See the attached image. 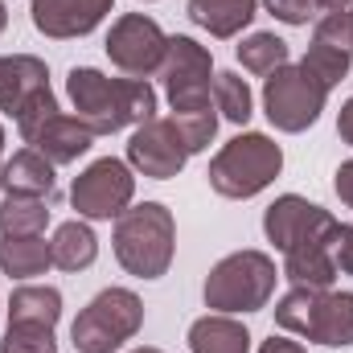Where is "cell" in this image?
I'll return each mask as SVG.
<instances>
[{
	"label": "cell",
	"mask_w": 353,
	"mask_h": 353,
	"mask_svg": "<svg viewBox=\"0 0 353 353\" xmlns=\"http://www.w3.org/2000/svg\"><path fill=\"white\" fill-rule=\"evenodd\" d=\"M333 189H337V197L353 210V161H341V169L333 176Z\"/></svg>",
	"instance_id": "32"
},
{
	"label": "cell",
	"mask_w": 353,
	"mask_h": 353,
	"mask_svg": "<svg viewBox=\"0 0 353 353\" xmlns=\"http://www.w3.org/2000/svg\"><path fill=\"white\" fill-rule=\"evenodd\" d=\"M66 94L74 103V119L94 136H115L157 115V90L148 79H111L94 66H74L66 74Z\"/></svg>",
	"instance_id": "1"
},
{
	"label": "cell",
	"mask_w": 353,
	"mask_h": 353,
	"mask_svg": "<svg viewBox=\"0 0 353 353\" xmlns=\"http://www.w3.org/2000/svg\"><path fill=\"white\" fill-rule=\"evenodd\" d=\"M185 161H189V152H185V144L176 136L173 119L152 115L128 140V165L140 176H148V181H169V176H176L185 169Z\"/></svg>",
	"instance_id": "12"
},
{
	"label": "cell",
	"mask_w": 353,
	"mask_h": 353,
	"mask_svg": "<svg viewBox=\"0 0 353 353\" xmlns=\"http://www.w3.org/2000/svg\"><path fill=\"white\" fill-rule=\"evenodd\" d=\"M50 255H54V267H62V271H87L99 259V239L83 218L62 222L50 239Z\"/></svg>",
	"instance_id": "22"
},
{
	"label": "cell",
	"mask_w": 353,
	"mask_h": 353,
	"mask_svg": "<svg viewBox=\"0 0 353 353\" xmlns=\"http://www.w3.org/2000/svg\"><path fill=\"white\" fill-rule=\"evenodd\" d=\"M107 58L115 70H123L128 79H148L161 70L165 62V50H169V33L144 17V12H123L111 21V33H107Z\"/></svg>",
	"instance_id": "10"
},
{
	"label": "cell",
	"mask_w": 353,
	"mask_h": 353,
	"mask_svg": "<svg viewBox=\"0 0 353 353\" xmlns=\"http://www.w3.org/2000/svg\"><path fill=\"white\" fill-rule=\"evenodd\" d=\"M144 325V300L128 288H103L70 325V341L79 353H115Z\"/></svg>",
	"instance_id": "6"
},
{
	"label": "cell",
	"mask_w": 353,
	"mask_h": 353,
	"mask_svg": "<svg viewBox=\"0 0 353 353\" xmlns=\"http://www.w3.org/2000/svg\"><path fill=\"white\" fill-rule=\"evenodd\" d=\"M267 12L275 17V21H283V25H308L312 17H316V0H263Z\"/></svg>",
	"instance_id": "30"
},
{
	"label": "cell",
	"mask_w": 353,
	"mask_h": 353,
	"mask_svg": "<svg viewBox=\"0 0 353 353\" xmlns=\"http://www.w3.org/2000/svg\"><path fill=\"white\" fill-rule=\"evenodd\" d=\"M321 292H325V288H300V283H296L292 292H283V296H279V304H275V325H279L283 333L304 337V333H308V325H312V312H316Z\"/></svg>",
	"instance_id": "27"
},
{
	"label": "cell",
	"mask_w": 353,
	"mask_h": 353,
	"mask_svg": "<svg viewBox=\"0 0 353 353\" xmlns=\"http://www.w3.org/2000/svg\"><path fill=\"white\" fill-rule=\"evenodd\" d=\"M8 29V8H4V0H0V33Z\"/></svg>",
	"instance_id": "36"
},
{
	"label": "cell",
	"mask_w": 353,
	"mask_h": 353,
	"mask_svg": "<svg viewBox=\"0 0 353 353\" xmlns=\"http://www.w3.org/2000/svg\"><path fill=\"white\" fill-rule=\"evenodd\" d=\"M239 62H243V70H251V74H271V70L288 66L292 54H288V41H283V37H275V33H251V37L239 46Z\"/></svg>",
	"instance_id": "26"
},
{
	"label": "cell",
	"mask_w": 353,
	"mask_h": 353,
	"mask_svg": "<svg viewBox=\"0 0 353 353\" xmlns=\"http://www.w3.org/2000/svg\"><path fill=\"white\" fill-rule=\"evenodd\" d=\"M111 251L119 267L136 279H161L176 255V218L165 201L128 205L115 218Z\"/></svg>",
	"instance_id": "2"
},
{
	"label": "cell",
	"mask_w": 353,
	"mask_h": 353,
	"mask_svg": "<svg viewBox=\"0 0 353 353\" xmlns=\"http://www.w3.org/2000/svg\"><path fill=\"white\" fill-rule=\"evenodd\" d=\"M333 259H337V271L353 275V226H350V222H341V230H337V243H333Z\"/></svg>",
	"instance_id": "31"
},
{
	"label": "cell",
	"mask_w": 353,
	"mask_h": 353,
	"mask_svg": "<svg viewBox=\"0 0 353 353\" xmlns=\"http://www.w3.org/2000/svg\"><path fill=\"white\" fill-rule=\"evenodd\" d=\"M0 353H58L54 341V329H41V325H8Z\"/></svg>",
	"instance_id": "29"
},
{
	"label": "cell",
	"mask_w": 353,
	"mask_h": 353,
	"mask_svg": "<svg viewBox=\"0 0 353 353\" xmlns=\"http://www.w3.org/2000/svg\"><path fill=\"white\" fill-rule=\"evenodd\" d=\"M132 353H165V350H152V345H140V350H132Z\"/></svg>",
	"instance_id": "38"
},
{
	"label": "cell",
	"mask_w": 353,
	"mask_h": 353,
	"mask_svg": "<svg viewBox=\"0 0 353 353\" xmlns=\"http://www.w3.org/2000/svg\"><path fill=\"white\" fill-rule=\"evenodd\" d=\"M337 136H341V144L353 148V99H345V107H341V115H337Z\"/></svg>",
	"instance_id": "33"
},
{
	"label": "cell",
	"mask_w": 353,
	"mask_h": 353,
	"mask_svg": "<svg viewBox=\"0 0 353 353\" xmlns=\"http://www.w3.org/2000/svg\"><path fill=\"white\" fill-rule=\"evenodd\" d=\"M189 350L193 353H251V333L243 321L226 312L197 316L189 325Z\"/></svg>",
	"instance_id": "19"
},
{
	"label": "cell",
	"mask_w": 353,
	"mask_h": 353,
	"mask_svg": "<svg viewBox=\"0 0 353 353\" xmlns=\"http://www.w3.org/2000/svg\"><path fill=\"white\" fill-rule=\"evenodd\" d=\"M161 83L169 94L173 111H197V107H214V58L205 46H197L193 37L176 33L169 37L165 62H161Z\"/></svg>",
	"instance_id": "8"
},
{
	"label": "cell",
	"mask_w": 353,
	"mask_h": 353,
	"mask_svg": "<svg viewBox=\"0 0 353 353\" xmlns=\"http://www.w3.org/2000/svg\"><path fill=\"white\" fill-rule=\"evenodd\" d=\"M337 226L341 222L329 210H321L316 201L300 193H283L263 210V234L267 243H275V251H292L296 243L316 239V234H337Z\"/></svg>",
	"instance_id": "11"
},
{
	"label": "cell",
	"mask_w": 353,
	"mask_h": 353,
	"mask_svg": "<svg viewBox=\"0 0 353 353\" xmlns=\"http://www.w3.org/2000/svg\"><path fill=\"white\" fill-rule=\"evenodd\" d=\"M50 87V70L41 58L33 54H0V111H8L12 119L21 115V107Z\"/></svg>",
	"instance_id": "15"
},
{
	"label": "cell",
	"mask_w": 353,
	"mask_h": 353,
	"mask_svg": "<svg viewBox=\"0 0 353 353\" xmlns=\"http://www.w3.org/2000/svg\"><path fill=\"white\" fill-rule=\"evenodd\" d=\"M275 279H279V271H275L271 255H263V251H234V255H226V259H218L210 267L201 300H205V308L226 312V316L259 312L275 296Z\"/></svg>",
	"instance_id": "4"
},
{
	"label": "cell",
	"mask_w": 353,
	"mask_h": 353,
	"mask_svg": "<svg viewBox=\"0 0 353 353\" xmlns=\"http://www.w3.org/2000/svg\"><path fill=\"white\" fill-rule=\"evenodd\" d=\"M169 119H173L176 136H181V144H185V152H189V157H193V152H205V148H210V140L218 136V107L173 111Z\"/></svg>",
	"instance_id": "28"
},
{
	"label": "cell",
	"mask_w": 353,
	"mask_h": 353,
	"mask_svg": "<svg viewBox=\"0 0 353 353\" xmlns=\"http://www.w3.org/2000/svg\"><path fill=\"white\" fill-rule=\"evenodd\" d=\"M279 169H283V148L263 132H243V136H234L218 148L205 176H210V189L218 197L247 201V197L263 193L279 176Z\"/></svg>",
	"instance_id": "3"
},
{
	"label": "cell",
	"mask_w": 353,
	"mask_h": 353,
	"mask_svg": "<svg viewBox=\"0 0 353 353\" xmlns=\"http://www.w3.org/2000/svg\"><path fill=\"white\" fill-rule=\"evenodd\" d=\"M304 337L316 345H329V350L353 345V292H329L325 288Z\"/></svg>",
	"instance_id": "17"
},
{
	"label": "cell",
	"mask_w": 353,
	"mask_h": 353,
	"mask_svg": "<svg viewBox=\"0 0 353 353\" xmlns=\"http://www.w3.org/2000/svg\"><path fill=\"white\" fill-rule=\"evenodd\" d=\"M316 4H321L325 12H341V8H350L353 0H316Z\"/></svg>",
	"instance_id": "35"
},
{
	"label": "cell",
	"mask_w": 353,
	"mask_h": 353,
	"mask_svg": "<svg viewBox=\"0 0 353 353\" xmlns=\"http://www.w3.org/2000/svg\"><path fill=\"white\" fill-rule=\"evenodd\" d=\"M333 243H337V234H316V239L296 243L292 251H283V271L279 275L300 283V288H333V279L341 275L337 259H333Z\"/></svg>",
	"instance_id": "14"
},
{
	"label": "cell",
	"mask_w": 353,
	"mask_h": 353,
	"mask_svg": "<svg viewBox=\"0 0 353 353\" xmlns=\"http://www.w3.org/2000/svg\"><path fill=\"white\" fill-rule=\"evenodd\" d=\"M17 132L29 148H37L46 161L54 165H74L79 157H87L94 144V132L87 123H79L74 115H66L54 99V90L46 87L41 94H33L21 115H17Z\"/></svg>",
	"instance_id": "5"
},
{
	"label": "cell",
	"mask_w": 353,
	"mask_h": 353,
	"mask_svg": "<svg viewBox=\"0 0 353 353\" xmlns=\"http://www.w3.org/2000/svg\"><path fill=\"white\" fill-rule=\"evenodd\" d=\"M46 267H54V255L41 234H0V271L8 279H33Z\"/></svg>",
	"instance_id": "21"
},
{
	"label": "cell",
	"mask_w": 353,
	"mask_h": 353,
	"mask_svg": "<svg viewBox=\"0 0 353 353\" xmlns=\"http://www.w3.org/2000/svg\"><path fill=\"white\" fill-rule=\"evenodd\" d=\"M115 0H33L29 17L33 29L54 37V41H70V37H87L90 29L103 25V17H111Z\"/></svg>",
	"instance_id": "13"
},
{
	"label": "cell",
	"mask_w": 353,
	"mask_h": 353,
	"mask_svg": "<svg viewBox=\"0 0 353 353\" xmlns=\"http://www.w3.org/2000/svg\"><path fill=\"white\" fill-rule=\"evenodd\" d=\"M62 321V292L50 283H21L8 296V325H41L58 329Z\"/></svg>",
	"instance_id": "20"
},
{
	"label": "cell",
	"mask_w": 353,
	"mask_h": 353,
	"mask_svg": "<svg viewBox=\"0 0 353 353\" xmlns=\"http://www.w3.org/2000/svg\"><path fill=\"white\" fill-rule=\"evenodd\" d=\"M136 197V176L128 161H115V157H99L90 161L83 173L74 176L70 185V205L79 210V218L90 222H111L119 218Z\"/></svg>",
	"instance_id": "9"
},
{
	"label": "cell",
	"mask_w": 353,
	"mask_h": 353,
	"mask_svg": "<svg viewBox=\"0 0 353 353\" xmlns=\"http://www.w3.org/2000/svg\"><path fill=\"white\" fill-rule=\"evenodd\" d=\"M345 12H350V25H353V4H350V8H345Z\"/></svg>",
	"instance_id": "39"
},
{
	"label": "cell",
	"mask_w": 353,
	"mask_h": 353,
	"mask_svg": "<svg viewBox=\"0 0 353 353\" xmlns=\"http://www.w3.org/2000/svg\"><path fill=\"white\" fill-rule=\"evenodd\" d=\"M259 353H308V350L300 341H292V337H271V341L259 345Z\"/></svg>",
	"instance_id": "34"
},
{
	"label": "cell",
	"mask_w": 353,
	"mask_h": 353,
	"mask_svg": "<svg viewBox=\"0 0 353 353\" xmlns=\"http://www.w3.org/2000/svg\"><path fill=\"white\" fill-rule=\"evenodd\" d=\"M54 161H46L37 148H21L4 161V173H0V189L12 193V197H46L54 193L58 176H54Z\"/></svg>",
	"instance_id": "16"
},
{
	"label": "cell",
	"mask_w": 353,
	"mask_h": 353,
	"mask_svg": "<svg viewBox=\"0 0 353 353\" xmlns=\"http://www.w3.org/2000/svg\"><path fill=\"white\" fill-rule=\"evenodd\" d=\"M214 107H218L222 119L247 123V119L255 115V94H251V87H247V79H239L234 70L214 74Z\"/></svg>",
	"instance_id": "25"
},
{
	"label": "cell",
	"mask_w": 353,
	"mask_h": 353,
	"mask_svg": "<svg viewBox=\"0 0 353 353\" xmlns=\"http://www.w3.org/2000/svg\"><path fill=\"white\" fill-rule=\"evenodd\" d=\"M350 66H353L350 50H337V46H325V41H312V46L304 50V58H300V70L312 74L325 90H333L337 83H345Z\"/></svg>",
	"instance_id": "24"
},
{
	"label": "cell",
	"mask_w": 353,
	"mask_h": 353,
	"mask_svg": "<svg viewBox=\"0 0 353 353\" xmlns=\"http://www.w3.org/2000/svg\"><path fill=\"white\" fill-rule=\"evenodd\" d=\"M50 226L46 197H4L0 201V234H41Z\"/></svg>",
	"instance_id": "23"
},
{
	"label": "cell",
	"mask_w": 353,
	"mask_h": 353,
	"mask_svg": "<svg viewBox=\"0 0 353 353\" xmlns=\"http://www.w3.org/2000/svg\"><path fill=\"white\" fill-rule=\"evenodd\" d=\"M0 173H4V128H0Z\"/></svg>",
	"instance_id": "37"
},
{
	"label": "cell",
	"mask_w": 353,
	"mask_h": 353,
	"mask_svg": "<svg viewBox=\"0 0 353 353\" xmlns=\"http://www.w3.org/2000/svg\"><path fill=\"white\" fill-rule=\"evenodd\" d=\"M325 103H329V90L292 62L271 70L263 83V115L271 119L275 132H288V136L308 132L321 119Z\"/></svg>",
	"instance_id": "7"
},
{
	"label": "cell",
	"mask_w": 353,
	"mask_h": 353,
	"mask_svg": "<svg viewBox=\"0 0 353 353\" xmlns=\"http://www.w3.org/2000/svg\"><path fill=\"white\" fill-rule=\"evenodd\" d=\"M189 21L197 29H205L210 37H239L255 12H259V0H189Z\"/></svg>",
	"instance_id": "18"
}]
</instances>
